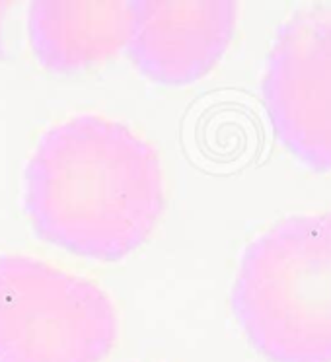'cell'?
Listing matches in <instances>:
<instances>
[{
	"label": "cell",
	"instance_id": "cell-4",
	"mask_svg": "<svg viewBox=\"0 0 331 362\" xmlns=\"http://www.w3.org/2000/svg\"><path fill=\"white\" fill-rule=\"evenodd\" d=\"M261 95L284 148L315 172H330L331 12L298 14L279 30Z\"/></svg>",
	"mask_w": 331,
	"mask_h": 362
},
{
	"label": "cell",
	"instance_id": "cell-5",
	"mask_svg": "<svg viewBox=\"0 0 331 362\" xmlns=\"http://www.w3.org/2000/svg\"><path fill=\"white\" fill-rule=\"evenodd\" d=\"M236 14L230 0H137L127 51L146 78L187 86L221 61L234 35Z\"/></svg>",
	"mask_w": 331,
	"mask_h": 362
},
{
	"label": "cell",
	"instance_id": "cell-6",
	"mask_svg": "<svg viewBox=\"0 0 331 362\" xmlns=\"http://www.w3.org/2000/svg\"><path fill=\"white\" fill-rule=\"evenodd\" d=\"M134 16L137 0H37L28 18L30 43L47 71H84L129 45Z\"/></svg>",
	"mask_w": 331,
	"mask_h": 362
},
{
	"label": "cell",
	"instance_id": "cell-3",
	"mask_svg": "<svg viewBox=\"0 0 331 362\" xmlns=\"http://www.w3.org/2000/svg\"><path fill=\"white\" fill-rule=\"evenodd\" d=\"M117 314L94 283L28 255H0V362H102Z\"/></svg>",
	"mask_w": 331,
	"mask_h": 362
},
{
	"label": "cell",
	"instance_id": "cell-1",
	"mask_svg": "<svg viewBox=\"0 0 331 362\" xmlns=\"http://www.w3.org/2000/svg\"><path fill=\"white\" fill-rule=\"evenodd\" d=\"M24 209L43 242L86 259H123L164 211L156 150L100 115L59 123L25 165Z\"/></svg>",
	"mask_w": 331,
	"mask_h": 362
},
{
	"label": "cell",
	"instance_id": "cell-2",
	"mask_svg": "<svg viewBox=\"0 0 331 362\" xmlns=\"http://www.w3.org/2000/svg\"><path fill=\"white\" fill-rule=\"evenodd\" d=\"M232 308L271 362H331V213L292 216L253 240Z\"/></svg>",
	"mask_w": 331,
	"mask_h": 362
}]
</instances>
